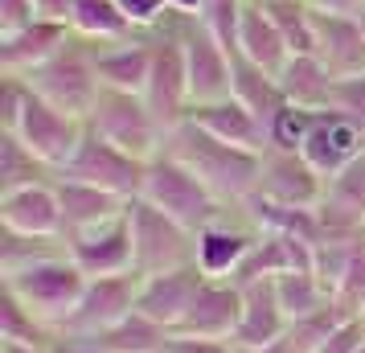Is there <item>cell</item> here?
I'll use <instances>...</instances> for the list:
<instances>
[{
	"instance_id": "cell-31",
	"label": "cell",
	"mask_w": 365,
	"mask_h": 353,
	"mask_svg": "<svg viewBox=\"0 0 365 353\" xmlns=\"http://www.w3.org/2000/svg\"><path fill=\"white\" fill-rule=\"evenodd\" d=\"M53 177L58 173L46 160H37L17 132H0V193L21 185H37V181H53Z\"/></svg>"
},
{
	"instance_id": "cell-3",
	"label": "cell",
	"mask_w": 365,
	"mask_h": 353,
	"mask_svg": "<svg viewBox=\"0 0 365 353\" xmlns=\"http://www.w3.org/2000/svg\"><path fill=\"white\" fill-rule=\"evenodd\" d=\"M0 284L9 287L41 324H50L58 333L66 324V317L74 312L78 296H83L86 275L66 251V255H53V259H41L34 267H21L13 275H0Z\"/></svg>"
},
{
	"instance_id": "cell-26",
	"label": "cell",
	"mask_w": 365,
	"mask_h": 353,
	"mask_svg": "<svg viewBox=\"0 0 365 353\" xmlns=\"http://www.w3.org/2000/svg\"><path fill=\"white\" fill-rule=\"evenodd\" d=\"M234 50L250 58L255 66L271 70V74H279L287 66V41H283L279 25L271 21V13L263 9V0H242V21H238V41H234Z\"/></svg>"
},
{
	"instance_id": "cell-51",
	"label": "cell",
	"mask_w": 365,
	"mask_h": 353,
	"mask_svg": "<svg viewBox=\"0 0 365 353\" xmlns=\"http://www.w3.org/2000/svg\"><path fill=\"white\" fill-rule=\"evenodd\" d=\"M357 353H365V345H361V349H357Z\"/></svg>"
},
{
	"instance_id": "cell-5",
	"label": "cell",
	"mask_w": 365,
	"mask_h": 353,
	"mask_svg": "<svg viewBox=\"0 0 365 353\" xmlns=\"http://www.w3.org/2000/svg\"><path fill=\"white\" fill-rule=\"evenodd\" d=\"M152 41H156V58H152L148 86H144V103L152 107V116L160 119V128H165V135H168L177 123L189 119V111H193V91H189V66H185L177 13H168V17L152 29Z\"/></svg>"
},
{
	"instance_id": "cell-46",
	"label": "cell",
	"mask_w": 365,
	"mask_h": 353,
	"mask_svg": "<svg viewBox=\"0 0 365 353\" xmlns=\"http://www.w3.org/2000/svg\"><path fill=\"white\" fill-rule=\"evenodd\" d=\"M53 353H107V349H99V345L86 341V337H58V341H53Z\"/></svg>"
},
{
	"instance_id": "cell-49",
	"label": "cell",
	"mask_w": 365,
	"mask_h": 353,
	"mask_svg": "<svg viewBox=\"0 0 365 353\" xmlns=\"http://www.w3.org/2000/svg\"><path fill=\"white\" fill-rule=\"evenodd\" d=\"M353 17H357V25H361V34H365V4L357 9V13H353Z\"/></svg>"
},
{
	"instance_id": "cell-30",
	"label": "cell",
	"mask_w": 365,
	"mask_h": 353,
	"mask_svg": "<svg viewBox=\"0 0 365 353\" xmlns=\"http://www.w3.org/2000/svg\"><path fill=\"white\" fill-rule=\"evenodd\" d=\"M168 337L173 333H168L165 324L148 320L135 308L132 317H123L115 329H107V333H99V337H86V341H95V345L107 349V353H165Z\"/></svg>"
},
{
	"instance_id": "cell-22",
	"label": "cell",
	"mask_w": 365,
	"mask_h": 353,
	"mask_svg": "<svg viewBox=\"0 0 365 353\" xmlns=\"http://www.w3.org/2000/svg\"><path fill=\"white\" fill-rule=\"evenodd\" d=\"M316 58L332 78L365 74V34L349 13H316Z\"/></svg>"
},
{
	"instance_id": "cell-33",
	"label": "cell",
	"mask_w": 365,
	"mask_h": 353,
	"mask_svg": "<svg viewBox=\"0 0 365 353\" xmlns=\"http://www.w3.org/2000/svg\"><path fill=\"white\" fill-rule=\"evenodd\" d=\"M292 53H316V9L308 0H263Z\"/></svg>"
},
{
	"instance_id": "cell-29",
	"label": "cell",
	"mask_w": 365,
	"mask_h": 353,
	"mask_svg": "<svg viewBox=\"0 0 365 353\" xmlns=\"http://www.w3.org/2000/svg\"><path fill=\"white\" fill-rule=\"evenodd\" d=\"M230 95L238 103H247L255 116L263 119V123H271V116L279 111L283 103V91H279V78L271 74V70L255 66L250 58H242V53L234 50V83H230Z\"/></svg>"
},
{
	"instance_id": "cell-42",
	"label": "cell",
	"mask_w": 365,
	"mask_h": 353,
	"mask_svg": "<svg viewBox=\"0 0 365 353\" xmlns=\"http://www.w3.org/2000/svg\"><path fill=\"white\" fill-rule=\"evenodd\" d=\"M119 9L128 13V21H132L135 29H156L173 13L168 0H119Z\"/></svg>"
},
{
	"instance_id": "cell-45",
	"label": "cell",
	"mask_w": 365,
	"mask_h": 353,
	"mask_svg": "<svg viewBox=\"0 0 365 353\" xmlns=\"http://www.w3.org/2000/svg\"><path fill=\"white\" fill-rule=\"evenodd\" d=\"M34 4H37V17L66 21L70 25V9H74V0H34Z\"/></svg>"
},
{
	"instance_id": "cell-4",
	"label": "cell",
	"mask_w": 365,
	"mask_h": 353,
	"mask_svg": "<svg viewBox=\"0 0 365 353\" xmlns=\"http://www.w3.org/2000/svg\"><path fill=\"white\" fill-rule=\"evenodd\" d=\"M25 83L34 86L41 99H50L53 107L86 119L103 91L99 70H95V46L83 41V37H70L53 58H46L37 70L25 74Z\"/></svg>"
},
{
	"instance_id": "cell-24",
	"label": "cell",
	"mask_w": 365,
	"mask_h": 353,
	"mask_svg": "<svg viewBox=\"0 0 365 353\" xmlns=\"http://www.w3.org/2000/svg\"><path fill=\"white\" fill-rule=\"evenodd\" d=\"M58 185V202H62V222H66V238L83 235V230H95L103 222L119 218L128 202L119 193H107L99 185H86V181H70V177H53Z\"/></svg>"
},
{
	"instance_id": "cell-2",
	"label": "cell",
	"mask_w": 365,
	"mask_h": 353,
	"mask_svg": "<svg viewBox=\"0 0 365 353\" xmlns=\"http://www.w3.org/2000/svg\"><path fill=\"white\" fill-rule=\"evenodd\" d=\"M144 202H152L156 210H165L168 218H177L181 226H189L197 235L201 226L217 222L222 214H230L234 205H226L214 189L201 181L193 168L177 160L173 152H156L148 160V173H144Z\"/></svg>"
},
{
	"instance_id": "cell-28",
	"label": "cell",
	"mask_w": 365,
	"mask_h": 353,
	"mask_svg": "<svg viewBox=\"0 0 365 353\" xmlns=\"http://www.w3.org/2000/svg\"><path fill=\"white\" fill-rule=\"evenodd\" d=\"M70 29L91 46H107V41H123V37L140 34L128 13L119 9V0H74L70 9Z\"/></svg>"
},
{
	"instance_id": "cell-10",
	"label": "cell",
	"mask_w": 365,
	"mask_h": 353,
	"mask_svg": "<svg viewBox=\"0 0 365 353\" xmlns=\"http://www.w3.org/2000/svg\"><path fill=\"white\" fill-rule=\"evenodd\" d=\"M140 271H128V275H95L86 280L83 296L74 304V312L66 317V324L58 329V337H99L107 329H115L123 317L135 312V300H140Z\"/></svg>"
},
{
	"instance_id": "cell-41",
	"label": "cell",
	"mask_w": 365,
	"mask_h": 353,
	"mask_svg": "<svg viewBox=\"0 0 365 353\" xmlns=\"http://www.w3.org/2000/svg\"><path fill=\"white\" fill-rule=\"evenodd\" d=\"M361 345H365V324H361V317H349L329 333V341H320L316 353H357Z\"/></svg>"
},
{
	"instance_id": "cell-1",
	"label": "cell",
	"mask_w": 365,
	"mask_h": 353,
	"mask_svg": "<svg viewBox=\"0 0 365 353\" xmlns=\"http://www.w3.org/2000/svg\"><path fill=\"white\" fill-rule=\"evenodd\" d=\"M165 152H173L177 160H185L226 205H242L250 193L259 189L263 152L234 148L226 140L210 135L205 128H197L193 119L177 123V128L165 135Z\"/></svg>"
},
{
	"instance_id": "cell-13",
	"label": "cell",
	"mask_w": 365,
	"mask_h": 353,
	"mask_svg": "<svg viewBox=\"0 0 365 353\" xmlns=\"http://www.w3.org/2000/svg\"><path fill=\"white\" fill-rule=\"evenodd\" d=\"M271 202L279 205H299V210H320L324 193H329V181L316 173L304 152L296 148H267L263 152V168H259V189Z\"/></svg>"
},
{
	"instance_id": "cell-35",
	"label": "cell",
	"mask_w": 365,
	"mask_h": 353,
	"mask_svg": "<svg viewBox=\"0 0 365 353\" xmlns=\"http://www.w3.org/2000/svg\"><path fill=\"white\" fill-rule=\"evenodd\" d=\"M0 341H34V345H53L58 333H53L50 324H41V320L25 308V304L4 287V300H0Z\"/></svg>"
},
{
	"instance_id": "cell-34",
	"label": "cell",
	"mask_w": 365,
	"mask_h": 353,
	"mask_svg": "<svg viewBox=\"0 0 365 353\" xmlns=\"http://www.w3.org/2000/svg\"><path fill=\"white\" fill-rule=\"evenodd\" d=\"M66 238H34V235H13L4 230L0 235V275H13L21 267H34L41 259H53V255H66Z\"/></svg>"
},
{
	"instance_id": "cell-15",
	"label": "cell",
	"mask_w": 365,
	"mask_h": 353,
	"mask_svg": "<svg viewBox=\"0 0 365 353\" xmlns=\"http://www.w3.org/2000/svg\"><path fill=\"white\" fill-rule=\"evenodd\" d=\"M255 242H259V226L234 205L230 214L197 230V267L210 280H234Z\"/></svg>"
},
{
	"instance_id": "cell-20",
	"label": "cell",
	"mask_w": 365,
	"mask_h": 353,
	"mask_svg": "<svg viewBox=\"0 0 365 353\" xmlns=\"http://www.w3.org/2000/svg\"><path fill=\"white\" fill-rule=\"evenodd\" d=\"M152 58H156L152 29H140V34L123 37V41L95 46V70H99V83L111 86V91H135V95H144L148 74H152Z\"/></svg>"
},
{
	"instance_id": "cell-17",
	"label": "cell",
	"mask_w": 365,
	"mask_h": 353,
	"mask_svg": "<svg viewBox=\"0 0 365 353\" xmlns=\"http://www.w3.org/2000/svg\"><path fill=\"white\" fill-rule=\"evenodd\" d=\"M238 320H242V284L238 280H205L189 304L185 320L177 324V333L234 341Z\"/></svg>"
},
{
	"instance_id": "cell-11",
	"label": "cell",
	"mask_w": 365,
	"mask_h": 353,
	"mask_svg": "<svg viewBox=\"0 0 365 353\" xmlns=\"http://www.w3.org/2000/svg\"><path fill=\"white\" fill-rule=\"evenodd\" d=\"M177 25H181V50H185V66H189L193 107L226 99L234 83V50H226L201 17L177 13Z\"/></svg>"
},
{
	"instance_id": "cell-16",
	"label": "cell",
	"mask_w": 365,
	"mask_h": 353,
	"mask_svg": "<svg viewBox=\"0 0 365 353\" xmlns=\"http://www.w3.org/2000/svg\"><path fill=\"white\" fill-rule=\"evenodd\" d=\"M0 230L34 235V238H66L58 185L53 181H37V185H21V189L0 193Z\"/></svg>"
},
{
	"instance_id": "cell-14",
	"label": "cell",
	"mask_w": 365,
	"mask_h": 353,
	"mask_svg": "<svg viewBox=\"0 0 365 353\" xmlns=\"http://www.w3.org/2000/svg\"><path fill=\"white\" fill-rule=\"evenodd\" d=\"M66 247H70V259L83 267L86 280L135 271V242H132V218H128V210L119 218L95 226V230H83V235L66 238Z\"/></svg>"
},
{
	"instance_id": "cell-7",
	"label": "cell",
	"mask_w": 365,
	"mask_h": 353,
	"mask_svg": "<svg viewBox=\"0 0 365 353\" xmlns=\"http://www.w3.org/2000/svg\"><path fill=\"white\" fill-rule=\"evenodd\" d=\"M128 218H132V242H135V271L140 275H160V271H177L197 263V235L168 218L165 210H156L144 198L128 202Z\"/></svg>"
},
{
	"instance_id": "cell-25",
	"label": "cell",
	"mask_w": 365,
	"mask_h": 353,
	"mask_svg": "<svg viewBox=\"0 0 365 353\" xmlns=\"http://www.w3.org/2000/svg\"><path fill=\"white\" fill-rule=\"evenodd\" d=\"M324 235H353L365 226V152L329 181V193L320 202Z\"/></svg>"
},
{
	"instance_id": "cell-32",
	"label": "cell",
	"mask_w": 365,
	"mask_h": 353,
	"mask_svg": "<svg viewBox=\"0 0 365 353\" xmlns=\"http://www.w3.org/2000/svg\"><path fill=\"white\" fill-rule=\"evenodd\" d=\"M275 296H279L287 320L308 317V312H316V308H324L332 300V292L320 284L316 271H279L275 275Z\"/></svg>"
},
{
	"instance_id": "cell-12",
	"label": "cell",
	"mask_w": 365,
	"mask_h": 353,
	"mask_svg": "<svg viewBox=\"0 0 365 353\" xmlns=\"http://www.w3.org/2000/svg\"><path fill=\"white\" fill-rule=\"evenodd\" d=\"M299 152H304V160H308L324 181H332L336 173H345V168L365 152V128L357 119H349V116H341V111L324 107V111L312 116Z\"/></svg>"
},
{
	"instance_id": "cell-50",
	"label": "cell",
	"mask_w": 365,
	"mask_h": 353,
	"mask_svg": "<svg viewBox=\"0 0 365 353\" xmlns=\"http://www.w3.org/2000/svg\"><path fill=\"white\" fill-rule=\"evenodd\" d=\"M361 324H365V308H361Z\"/></svg>"
},
{
	"instance_id": "cell-38",
	"label": "cell",
	"mask_w": 365,
	"mask_h": 353,
	"mask_svg": "<svg viewBox=\"0 0 365 353\" xmlns=\"http://www.w3.org/2000/svg\"><path fill=\"white\" fill-rule=\"evenodd\" d=\"M316 111L308 107H296V103H283L279 111L271 116L267 123V148H296L304 144V135H308V123H312Z\"/></svg>"
},
{
	"instance_id": "cell-48",
	"label": "cell",
	"mask_w": 365,
	"mask_h": 353,
	"mask_svg": "<svg viewBox=\"0 0 365 353\" xmlns=\"http://www.w3.org/2000/svg\"><path fill=\"white\" fill-rule=\"evenodd\" d=\"M238 353H296V349H292V341L283 337V341H275V345H263V349H238Z\"/></svg>"
},
{
	"instance_id": "cell-43",
	"label": "cell",
	"mask_w": 365,
	"mask_h": 353,
	"mask_svg": "<svg viewBox=\"0 0 365 353\" xmlns=\"http://www.w3.org/2000/svg\"><path fill=\"white\" fill-rule=\"evenodd\" d=\"M165 353H238L234 341H214V337H185V333H173L168 337Z\"/></svg>"
},
{
	"instance_id": "cell-44",
	"label": "cell",
	"mask_w": 365,
	"mask_h": 353,
	"mask_svg": "<svg viewBox=\"0 0 365 353\" xmlns=\"http://www.w3.org/2000/svg\"><path fill=\"white\" fill-rule=\"evenodd\" d=\"M37 17L34 0H0V34H13L21 25H29Z\"/></svg>"
},
{
	"instance_id": "cell-23",
	"label": "cell",
	"mask_w": 365,
	"mask_h": 353,
	"mask_svg": "<svg viewBox=\"0 0 365 353\" xmlns=\"http://www.w3.org/2000/svg\"><path fill=\"white\" fill-rule=\"evenodd\" d=\"M189 119L205 128L210 135L217 140H226L234 148H250V152H267V123L255 111H250L247 103H238L234 95L226 99H214V103H197Z\"/></svg>"
},
{
	"instance_id": "cell-53",
	"label": "cell",
	"mask_w": 365,
	"mask_h": 353,
	"mask_svg": "<svg viewBox=\"0 0 365 353\" xmlns=\"http://www.w3.org/2000/svg\"><path fill=\"white\" fill-rule=\"evenodd\" d=\"M361 235H365V226H361Z\"/></svg>"
},
{
	"instance_id": "cell-39",
	"label": "cell",
	"mask_w": 365,
	"mask_h": 353,
	"mask_svg": "<svg viewBox=\"0 0 365 353\" xmlns=\"http://www.w3.org/2000/svg\"><path fill=\"white\" fill-rule=\"evenodd\" d=\"M205 25H210V34L234 50V41H238V21H242V0H205L197 13Z\"/></svg>"
},
{
	"instance_id": "cell-47",
	"label": "cell",
	"mask_w": 365,
	"mask_h": 353,
	"mask_svg": "<svg viewBox=\"0 0 365 353\" xmlns=\"http://www.w3.org/2000/svg\"><path fill=\"white\" fill-rule=\"evenodd\" d=\"M0 353H53V345H34V341H0Z\"/></svg>"
},
{
	"instance_id": "cell-8",
	"label": "cell",
	"mask_w": 365,
	"mask_h": 353,
	"mask_svg": "<svg viewBox=\"0 0 365 353\" xmlns=\"http://www.w3.org/2000/svg\"><path fill=\"white\" fill-rule=\"evenodd\" d=\"M144 173H148V160H140L132 152L115 148L111 140H103V135L91 132V128H86L83 144L74 148V156L58 168V177L99 185V189H107V193H119L123 202H132V198L144 193Z\"/></svg>"
},
{
	"instance_id": "cell-36",
	"label": "cell",
	"mask_w": 365,
	"mask_h": 353,
	"mask_svg": "<svg viewBox=\"0 0 365 353\" xmlns=\"http://www.w3.org/2000/svg\"><path fill=\"white\" fill-rule=\"evenodd\" d=\"M341 320H349V312L336 300H329L324 308H316V312H308V317L292 320L287 341H292V349L296 353H316L320 349V341H329V333L341 324Z\"/></svg>"
},
{
	"instance_id": "cell-52",
	"label": "cell",
	"mask_w": 365,
	"mask_h": 353,
	"mask_svg": "<svg viewBox=\"0 0 365 353\" xmlns=\"http://www.w3.org/2000/svg\"><path fill=\"white\" fill-rule=\"evenodd\" d=\"M357 4H365V0H357Z\"/></svg>"
},
{
	"instance_id": "cell-37",
	"label": "cell",
	"mask_w": 365,
	"mask_h": 353,
	"mask_svg": "<svg viewBox=\"0 0 365 353\" xmlns=\"http://www.w3.org/2000/svg\"><path fill=\"white\" fill-rule=\"evenodd\" d=\"M332 300L345 308L349 317H361L365 308V235H357V242L349 247V259L336 284H332Z\"/></svg>"
},
{
	"instance_id": "cell-6",
	"label": "cell",
	"mask_w": 365,
	"mask_h": 353,
	"mask_svg": "<svg viewBox=\"0 0 365 353\" xmlns=\"http://www.w3.org/2000/svg\"><path fill=\"white\" fill-rule=\"evenodd\" d=\"M86 128L99 132L103 140H111L115 148L140 156V160H152L156 152L165 148L160 119L152 116L144 95H135V91H111V86H103L95 107H91V116H86Z\"/></svg>"
},
{
	"instance_id": "cell-9",
	"label": "cell",
	"mask_w": 365,
	"mask_h": 353,
	"mask_svg": "<svg viewBox=\"0 0 365 353\" xmlns=\"http://www.w3.org/2000/svg\"><path fill=\"white\" fill-rule=\"evenodd\" d=\"M0 132H4V128H0ZM9 132H17L21 140L29 144V152H34L37 160H46V165L58 173V168L74 156V148L83 144L86 119L70 116L62 107H53L50 99H41L34 86H29V91H25V103H21V116Z\"/></svg>"
},
{
	"instance_id": "cell-27",
	"label": "cell",
	"mask_w": 365,
	"mask_h": 353,
	"mask_svg": "<svg viewBox=\"0 0 365 353\" xmlns=\"http://www.w3.org/2000/svg\"><path fill=\"white\" fill-rule=\"evenodd\" d=\"M275 78H279L283 99L296 103V107H308V111H324L332 99V83H336L316 53H292Z\"/></svg>"
},
{
	"instance_id": "cell-21",
	"label": "cell",
	"mask_w": 365,
	"mask_h": 353,
	"mask_svg": "<svg viewBox=\"0 0 365 353\" xmlns=\"http://www.w3.org/2000/svg\"><path fill=\"white\" fill-rule=\"evenodd\" d=\"M70 37H74V29L66 21H50V17H34L29 25H21L13 34H0V74H29L46 58H53Z\"/></svg>"
},
{
	"instance_id": "cell-18",
	"label": "cell",
	"mask_w": 365,
	"mask_h": 353,
	"mask_svg": "<svg viewBox=\"0 0 365 353\" xmlns=\"http://www.w3.org/2000/svg\"><path fill=\"white\" fill-rule=\"evenodd\" d=\"M205 280H210V275H205L197 263L177 267V271H160V275H144V280H140V300H135V308L148 320L165 324L168 333H177V324L185 320L189 304H193V296H197V287L205 284Z\"/></svg>"
},
{
	"instance_id": "cell-40",
	"label": "cell",
	"mask_w": 365,
	"mask_h": 353,
	"mask_svg": "<svg viewBox=\"0 0 365 353\" xmlns=\"http://www.w3.org/2000/svg\"><path fill=\"white\" fill-rule=\"evenodd\" d=\"M332 111L357 119L365 128V74H353V78H336L332 83V99H329Z\"/></svg>"
},
{
	"instance_id": "cell-19",
	"label": "cell",
	"mask_w": 365,
	"mask_h": 353,
	"mask_svg": "<svg viewBox=\"0 0 365 353\" xmlns=\"http://www.w3.org/2000/svg\"><path fill=\"white\" fill-rule=\"evenodd\" d=\"M292 329V320L283 312L279 296H275V275L263 280H247L242 284V320L234 329V349H263L283 341Z\"/></svg>"
}]
</instances>
